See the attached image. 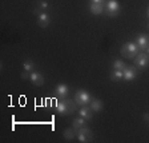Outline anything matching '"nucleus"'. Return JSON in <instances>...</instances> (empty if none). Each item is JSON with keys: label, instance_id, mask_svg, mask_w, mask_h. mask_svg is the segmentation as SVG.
I'll return each mask as SVG.
<instances>
[{"label": "nucleus", "instance_id": "obj_1", "mask_svg": "<svg viewBox=\"0 0 149 143\" xmlns=\"http://www.w3.org/2000/svg\"><path fill=\"white\" fill-rule=\"evenodd\" d=\"M120 52L124 58L129 59V58H136V55L140 52V48L136 42H129V43H125L124 46L121 47Z\"/></svg>", "mask_w": 149, "mask_h": 143}, {"label": "nucleus", "instance_id": "obj_2", "mask_svg": "<svg viewBox=\"0 0 149 143\" xmlns=\"http://www.w3.org/2000/svg\"><path fill=\"white\" fill-rule=\"evenodd\" d=\"M74 102L77 106H89V103L92 102V97L85 90H79L74 94Z\"/></svg>", "mask_w": 149, "mask_h": 143}, {"label": "nucleus", "instance_id": "obj_3", "mask_svg": "<svg viewBox=\"0 0 149 143\" xmlns=\"http://www.w3.org/2000/svg\"><path fill=\"white\" fill-rule=\"evenodd\" d=\"M105 12L108 16H117L120 13V4L117 0H109L105 3Z\"/></svg>", "mask_w": 149, "mask_h": 143}, {"label": "nucleus", "instance_id": "obj_4", "mask_svg": "<svg viewBox=\"0 0 149 143\" xmlns=\"http://www.w3.org/2000/svg\"><path fill=\"white\" fill-rule=\"evenodd\" d=\"M134 64L137 66V67H140V68H145V67H148L149 64V55L148 54H144V52H140L136 55V58H134Z\"/></svg>", "mask_w": 149, "mask_h": 143}, {"label": "nucleus", "instance_id": "obj_5", "mask_svg": "<svg viewBox=\"0 0 149 143\" xmlns=\"http://www.w3.org/2000/svg\"><path fill=\"white\" fill-rule=\"evenodd\" d=\"M123 71H124V80L130 82L137 78V70L133 66H127Z\"/></svg>", "mask_w": 149, "mask_h": 143}, {"label": "nucleus", "instance_id": "obj_6", "mask_svg": "<svg viewBox=\"0 0 149 143\" xmlns=\"http://www.w3.org/2000/svg\"><path fill=\"white\" fill-rule=\"evenodd\" d=\"M37 23H39V25L40 27H43V28H45V27H48L49 25V23H51V18H49V15L47 12H39L37 13Z\"/></svg>", "mask_w": 149, "mask_h": 143}, {"label": "nucleus", "instance_id": "obj_7", "mask_svg": "<svg viewBox=\"0 0 149 143\" xmlns=\"http://www.w3.org/2000/svg\"><path fill=\"white\" fill-rule=\"evenodd\" d=\"M29 80H31L35 86H43L44 84V76L40 74V72L32 71L31 75H29Z\"/></svg>", "mask_w": 149, "mask_h": 143}, {"label": "nucleus", "instance_id": "obj_8", "mask_svg": "<svg viewBox=\"0 0 149 143\" xmlns=\"http://www.w3.org/2000/svg\"><path fill=\"white\" fill-rule=\"evenodd\" d=\"M55 94L59 98H63V99H64L65 97H68V94H69L68 86H67V84H63V83L57 84V87H56V90H55Z\"/></svg>", "mask_w": 149, "mask_h": 143}, {"label": "nucleus", "instance_id": "obj_9", "mask_svg": "<svg viewBox=\"0 0 149 143\" xmlns=\"http://www.w3.org/2000/svg\"><path fill=\"white\" fill-rule=\"evenodd\" d=\"M79 114H80V116H83L85 120H91V119L93 118V110L87 106H81Z\"/></svg>", "mask_w": 149, "mask_h": 143}, {"label": "nucleus", "instance_id": "obj_10", "mask_svg": "<svg viewBox=\"0 0 149 143\" xmlns=\"http://www.w3.org/2000/svg\"><path fill=\"white\" fill-rule=\"evenodd\" d=\"M136 43L140 50H145L146 47L149 46V37L146 35H139L136 39Z\"/></svg>", "mask_w": 149, "mask_h": 143}, {"label": "nucleus", "instance_id": "obj_11", "mask_svg": "<svg viewBox=\"0 0 149 143\" xmlns=\"http://www.w3.org/2000/svg\"><path fill=\"white\" fill-rule=\"evenodd\" d=\"M89 11L93 15H101L104 12V4H97V3H91Z\"/></svg>", "mask_w": 149, "mask_h": 143}, {"label": "nucleus", "instance_id": "obj_12", "mask_svg": "<svg viewBox=\"0 0 149 143\" xmlns=\"http://www.w3.org/2000/svg\"><path fill=\"white\" fill-rule=\"evenodd\" d=\"M79 132V134H83L84 137L88 139V142H92L93 140V134H92V131L89 130V128L87 127V126H83V127H80V128H77L76 130Z\"/></svg>", "mask_w": 149, "mask_h": 143}, {"label": "nucleus", "instance_id": "obj_13", "mask_svg": "<svg viewBox=\"0 0 149 143\" xmlns=\"http://www.w3.org/2000/svg\"><path fill=\"white\" fill-rule=\"evenodd\" d=\"M64 103H65V108H67V115H71L73 114L74 110H76V102L74 100H71V99H64Z\"/></svg>", "mask_w": 149, "mask_h": 143}, {"label": "nucleus", "instance_id": "obj_14", "mask_svg": "<svg viewBox=\"0 0 149 143\" xmlns=\"http://www.w3.org/2000/svg\"><path fill=\"white\" fill-rule=\"evenodd\" d=\"M63 135H64L65 140H72V139H74V138L77 137V131L74 130L73 127H71V128H65L64 132H63Z\"/></svg>", "mask_w": 149, "mask_h": 143}, {"label": "nucleus", "instance_id": "obj_15", "mask_svg": "<svg viewBox=\"0 0 149 143\" xmlns=\"http://www.w3.org/2000/svg\"><path fill=\"white\" fill-rule=\"evenodd\" d=\"M89 107L95 112H99V111H101V110H102L104 104H102V102H101V100H99V99H92V102L89 103Z\"/></svg>", "mask_w": 149, "mask_h": 143}, {"label": "nucleus", "instance_id": "obj_16", "mask_svg": "<svg viewBox=\"0 0 149 143\" xmlns=\"http://www.w3.org/2000/svg\"><path fill=\"white\" fill-rule=\"evenodd\" d=\"M111 79L113 82H118L120 79H124V71L123 70H115L111 74Z\"/></svg>", "mask_w": 149, "mask_h": 143}, {"label": "nucleus", "instance_id": "obj_17", "mask_svg": "<svg viewBox=\"0 0 149 143\" xmlns=\"http://www.w3.org/2000/svg\"><path fill=\"white\" fill-rule=\"evenodd\" d=\"M56 111L59 112L60 115H67V108H65V103L64 100L56 103Z\"/></svg>", "mask_w": 149, "mask_h": 143}, {"label": "nucleus", "instance_id": "obj_18", "mask_svg": "<svg viewBox=\"0 0 149 143\" xmlns=\"http://www.w3.org/2000/svg\"><path fill=\"white\" fill-rule=\"evenodd\" d=\"M83 126H85V119H84L83 116H80V118H76L73 120V123H72V127H73L74 130H77V128L83 127Z\"/></svg>", "mask_w": 149, "mask_h": 143}, {"label": "nucleus", "instance_id": "obj_19", "mask_svg": "<svg viewBox=\"0 0 149 143\" xmlns=\"http://www.w3.org/2000/svg\"><path fill=\"white\" fill-rule=\"evenodd\" d=\"M23 67H24V71L32 72L35 70V67H36V64H35L32 60H25V62L23 63Z\"/></svg>", "mask_w": 149, "mask_h": 143}, {"label": "nucleus", "instance_id": "obj_20", "mask_svg": "<svg viewBox=\"0 0 149 143\" xmlns=\"http://www.w3.org/2000/svg\"><path fill=\"white\" fill-rule=\"evenodd\" d=\"M112 66H113V68L115 70H124L125 67H127V64H125L123 60H115Z\"/></svg>", "mask_w": 149, "mask_h": 143}, {"label": "nucleus", "instance_id": "obj_21", "mask_svg": "<svg viewBox=\"0 0 149 143\" xmlns=\"http://www.w3.org/2000/svg\"><path fill=\"white\" fill-rule=\"evenodd\" d=\"M37 8L40 9V11H44V12H45L47 9L49 8V4L47 3L45 0H39V7H37Z\"/></svg>", "mask_w": 149, "mask_h": 143}, {"label": "nucleus", "instance_id": "obj_22", "mask_svg": "<svg viewBox=\"0 0 149 143\" xmlns=\"http://www.w3.org/2000/svg\"><path fill=\"white\" fill-rule=\"evenodd\" d=\"M29 75H31V72L24 71V72L22 74V79H29Z\"/></svg>", "mask_w": 149, "mask_h": 143}, {"label": "nucleus", "instance_id": "obj_23", "mask_svg": "<svg viewBox=\"0 0 149 143\" xmlns=\"http://www.w3.org/2000/svg\"><path fill=\"white\" fill-rule=\"evenodd\" d=\"M92 3H97V4H105L107 0H92Z\"/></svg>", "mask_w": 149, "mask_h": 143}, {"label": "nucleus", "instance_id": "obj_24", "mask_svg": "<svg viewBox=\"0 0 149 143\" xmlns=\"http://www.w3.org/2000/svg\"><path fill=\"white\" fill-rule=\"evenodd\" d=\"M144 119H145V120H149V114H144Z\"/></svg>", "mask_w": 149, "mask_h": 143}, {"label": "nucleus", "instance_id": "obj_25", "mask_svg": "<svg viewBox=\"0 0 149 143\" xmlns=\"http://www.w3.org/2000/svg\"><path fill=\"white\" fill-rule=\"evenodd\" d=\"M145 51H146V54H148V55H149V46L145 48Z\"/></svg>", "mask_w": 149, "mask_h": 143}, {"label": "nucleus", "instance_id": "obj_26", "mask_svg": "<svg viewBox=\"0 0 149 143\" xmlns=\"http://www.w3.org/2000/svg\"><path fill=\"white\" fill-rule=\"evenodd\" d=\"M146 15H148V18H149V7H148V9H146Z\"/></svg>", "mask_w": 149, "mask_h": 143}, {"label": "nucleus", "instance_id": "obj_27", "mask_svg": "<svg viewBox=\"0 0 149 143\" xmlns=\"http://www.w3.org/2000/svg\"><path fill=\"white\" fill-rule=\"evenodd\" d=\"M148 27H149V24H148Z\"/></svg>", "mask_w": 149, "mask_h": 143}]
</instances>
